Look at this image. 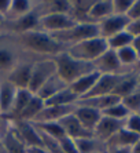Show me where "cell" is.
<instances>
[{
    "mask_svg": "<svg viewBox=\"0 0 140 153\" xmlns=\"http://www.w3.org/2000/svg\"><path fill=\"white\" fill-rule=\"evenodd\" d=\"M22 48L39 58H54L60 53L67 51L69 47L56 42L52 36L43 30H30L17 35Z\"/></svg>",
    "mask_w": 140,
    "mask_h": 153,
    "instance_id": "obj_1",
    "label": "cell"
},
{
    "mask_svg": "<svg viewBox=\"0 0 140 153\" xmlns=\"http://www.w3.org/2000/svg\"><path fill=\"white\" fill-rule=\"evenodd\" d=\"M56 65V73L62 79L67 85H70L73 82H76L81 76L88 75L95 71L92 62H85V61L77 59L71 57L67 51L60 53L52 58Z\"/></svg>",
    "mask_w": 140,
    "mask_h": 153,
    "instance_id": "obj_2",
    "label": "cell"
},
{
    "mask_svg": "<svg viewBox=\"0 0 140 153\" xmlns=\"http://www.w3.org/2000/svg\"><path fill=\"white\" fill-rule=\"evenodd\" d=\"M25 54L18 36L0 32V79H4Z\"/></svg>",
    "mask_w": 140,
    "mask_h": 153,
    "instance_id": "obj_3",
    "label": "cell"
},
{
    "mask_svg": "<svg viewBox=\"0 0 140 153\" xmlns=\"http://www.w3.org/2000/svg\"><path fill=\"white\" fill-rule=\"evenodd\" d=\"M51 36L60 44L70 47L80 42L99 36V26L95 22H77L71 28L62 30V32L51 33Z\"/></svg>",
    "mask_w": 140,
    "mask_h": 153,
    "instance_id": "obj_4",
    "label": "cell"
},
{
    "mask_svg": "<svg viewBox=\"0 0 140 153\" xmlns=\"http://www.w3.org/2000/svg\"><path fill=\"white\" fill-rule=\"evenodd\" d=\"M106 50H109L106 39H103L100 36H96V37H92V39L84 40V42L70 46L67 48V53L77 59L85 61V62H94Z\"/></svg>",
    "mask_w": 140,
    "mask_h": 153,
    "instance_id": "obj_5",
    "label": "cell"
},
{
    "mask_svg": "<svg viewBox=\"0 0 140 153\" xmlns=\"http://www.w3.org/2000/svg\"><path fill=\"white\" fill-rule=\"evenodd\" d=\"M37 59H40V58L28 53V51H25L22 58L18 61V64L11 69L10 73L4 79L8 80L11 84H14L17 88H28L32 69H33V65Z\"/></svg>",
    "mask_w": 140,
    "mask_h": 153,
    "instance_id": "obj_6",
    "label": "cell"
},
{
    "mask_svg": "<svg viewBox=\"0 0 140 153\" xmlns=\"http://www.w3.org/2000/svg\"><path fill=\"white\" fill-rule=\"evenodd\" d=\"M56 73V65L52 58H40L35 62L32 69L30 80H29L28 90L36 94L44 83L49 77H52Z\"/></svg>",
    "mask_w": 140,
    "mask_h": 153,
    "instance_id": "obj_7",
    "label": "cell"
},
{
    "mask_svg": "<svg viewBox=\"0 0 140 153\" xmlns=\"http://www.w3.org/2000/svg\"><path fill=\"white\" fill-rule=\"evenodd\" d=\"M76 24H77V21L70 14H47L40 17L39 30L51 35V33L66 30V29L74 26Z\"/></svg>",
    "mask_w": 140,
    "mask_h": 153,
    "instance_id": "obj_8",
    "label": "cell"
},
{
    "mask_svg": "<svg viewBox=\"0 0 140 153\" xmlns=\"http://www.w3.org/2000/svg\"><path fill=\"white\" fill-rule=\"evenodd\" d=\"M92 64H94L95 71L99 72L100 75H125V73H129V71H126L121 65L118 57H117V53L114 50H110V48L106 50Z\"/></svg>",
    "mask_w": 140,
    "mask_h": 153,
    "instance_id": "obj_9",
    "label": "cell"
},
{
    "mask_svg": "<svg viewBox=\"0 0 140 153\" xmlns=\"http://www.w3.org/2000/svg\"><path fill=\"white\" fill-rule=\"evenodd\" d=\"M11 128L26 148H35V146H41L43 148V142L39 131L36 130L35 126L32 124L30 121L11 120Z\"/></svg>",
    "mask_w": 140,
    "mask_h": 153,
    "instance_id": "obj_10",
    "label": "cell"
},
{
    "mask_svg": "<svg viewBox=\"0 0 140 153\" xmlns=\"http://www.w3.org/2000/svg\"><path fill=\"white\" fill-rule=\"evenodd\" d=\"M129 22L130 18L128 15H118V14L110 15V17L102 19L100 22H98L99 36L103 37V39H109V37L117 35V33L126 30Z\"/></svg>",
    "mask_w": 140,
    "mask_h": 153,
    "instance_id": "obj_11",
    "label": "cell"
},
{
    "mask_svg": "<svg viewBox=\"0 0 140 153\" xmlns=\"http://www.w3.org/2000/svg\"><path fill=\"white\" fill-rule=\"evenodd\" d=\"M122 127H124V121L114 120V119L102 114V119L99 120V123L96 124V127L94 130V137L106 143L113 135H116Z\"/></svg>",
    "mask_w": 140,
    "mask_h": 153,
    "instance_id": "obj_12",
    "label": "cell"
},
{
    "mask_svg": "<svg viewBox=\"0 0 140 153\" xmlns=\"http://www.w3.org/2000/svg\"><path fill=\"white\" fill-rule=\"evenodd\" d=\"M58 123H59V126L62 127L65 135L71 138V139H80V138L94 137V134H92L91 131H88L87 128L77 120V117H76L73 113L65 116V117L60 119Z\"/></svg>",
    "mask_w": 140,
    "mask_h": 153,
    "instance_id": "obj_13",
    "label": "cell"
},
{
    "mask_svg": "<svg viewBox=\"0 0 140 153\" xmlns=\"http://www.w3.org/2000/svg\"><path fill=\"white\" fill-rule=\"evenodd\" d=\"M124 75H100L91 88V91L83 98L88 97H100V95H113L117 83Z\"/></svg>",
    "mask_w": 140,
    "mask_h": 153,
    "instance_id": "obj_14",
    "label": "cell"
},
{
    "mask_svg": "<svg viewBox=\"0 0 140 153\" xmlns=\"http://www.w3.org/2000/svg\"><path fill=\"white\" fill-rule=\"evenodd\" d=\"M76 109V105L69 106H44L36 119L32 123H49V121H59L67 114H71Z\"/></svg>",
    "mask_w": 140,
    "mask_h": 153,
    "instance_id": "obj_15",
    "label": "cell"
},
{
    "mask_svg": "<svg viewBox=\"0 0 140 153\" xmlns=\"http://www.w3.org/2000/svg\"><path fill=\"white\" fill-rule=\"evenodd\" d=\"M73 114L77 117V120L80 121L81 124L87 128L88 131H91L94 134V130L96 127V124L99 123V120L102 119V112L92 109V108H87V106H80L76 105Z\"/></svg>",
    "mask_w": 140,
    "mask_h": 153,
    "instance_id": "obj_16",
    "label": "cell"
},
{
    "mask_svg": "<svg viewBox=\"0 0 140 153\" xmlns=\"http://www.w3.org/2000/svg\"><path fill=\"white\" fill-rule=\"evenodd\" d=\"M40 15L47 14H70L71 0H43L36 1Z\"/></svg>",
    "mask_w": 140,
    "mask_h": 153,
    "instance_id": "obj_17",
    "label": "cell"
},
{
    "mask_svg": "<svg viewBox=\"0 0 140 153\" xmlns=\"http://www.w3.org/2000/svg\"><path fill=\"white\" fill-rule=\"evenodd\" d=\"M17 87L6 79H0V114L7 117L17 94Z\"/></svg>",
    "mask_w": 140,
    "mask_h": 153,
    "instance_id": "obj_18",
    "label": "cell"
},
{
    "mask_svg": "<svg viewBox=\"0 0 140 153\" xmlns=\"http://www.w3.org/2000/svg\"><path fill=\"white\" fill-rule=\"evenodd\" d=\"M119 98H117L116 95H100V97H88V98H80L76 102V105L80 106H87L96 109L99 112L106 111L107 108H110L111 105L119 102Z\"/></svg>",
    "mask_w": 140,
    "mask_h": 153,
    "instance_id": "obj_19",
    "label": "cell"
},
{
    "mask_svg": "<svg viewBox=\"0 0 140 153\" xmlns=\"http://www.w3.org/2000/svg\"><path fill=\"white\" fill-rule=\"evenodd\" d=\"M66 87H69V85L58 76V73H55L52 77H49L48 80L40 87L39 91H37L35 95H37L40 100H43L46 102L47 100H49L51 97H54L55 94H58L59 91H62L63 88H66Z\"/></svg>",
    "mask_w": 140,
    "mask_h": 153,
    "instance_id": "obj_20",
    "label": "cell"
},
{
    "mask_svg": "<svg viewBox=\"0 0 140 153\" xmlns=\"http://www.w3.org/2000/svg\"><path fill=\"white\" fill-rule=\"evenodd\" d=\"M99 76H100V73L94 71V72H91V73H88V75L81 76V77L77 79L76 82H73L69 85V88L71 90V91L78 97V100H80V98L85 97L89 91H91V88L94 87V84L96 83Z\"/></svg>",
    "mask_w": 140,
    "mask_h": 153,
    "instance_id": "obj_21",
    "label": "cell"
},
{
    "mask_svg": "<svg viewBox=\"0 0 140 153\" xmlns=\"http://www.w3.org/2000/svg\"><path fill=\"white\" fill-rule=\"evenodd\" d=\"M113 14H114L113 0H95L91 10L88 13V19H89V22L98 24L102 19H105Z\"/></svg>",
    "mask_w": 140,
    "mask_h": 153,
    "instance_id": "obj_22",
    "label": "cell"
},
{
    "mask_svg": "<svg viewBox=\"0 0 140 153\" xmlns=\"http://www.w3.org/2000/svg\"><path fill=\"white\" fill-rule=\"evenodd\" d=\"M137 87H139V84H137L136 72H129V73H125L122 77L119 79V82L117 83L116 88L113 91V95H116L117 98L122 100L129 94H132Z\"/></svg>",
    "mask_w": 140,
    "mask_h": 153,
    "instance_id": "obj_23",
    "label": "cell"
},
{
    "mask_svg": "<svg viewBox=\"0 0 140 153\" xmlns=\"http://www.w3.org/2000/svg\"><path fill=\"white\" fill-rule=\"evenodd\" d=\"M33 95H35V94L32 93V91H29L28 88H18L17 94H15V98H14V101H13V105H11V111L7 117L10 119V120H15V119L24 112L25 108L28 106V103L30 102Z\"/></svg>",
    "mask_w": 140,
    "mask_h": 153,
    "instance_id": "obj_24",
    "label": "cell"
},
{
    "mask_svg": "<svg viewBox=\"0 0 140 153\" xmlns=\"http://www.w3.org/2000/svg\"><path fill=\"white\" fill-rule=\"evenodd\" d=\"M139 141H140L139 135L128 131L125 127H122L116 135H113L111 138L106 142V146H107V148H114V146H119V148H133Z\"/></svg>",
    "mask_w": 140,
    "mask_h": 153,
    "instance_id": "obj_25",
    "label": "cell"
},
{
    "mask_svg": "<svg viewBox=\"0 0 140 153\" xmlns=\"http://www.w3.org/2000/svg\"><path fill=\"white\" fill-rule=\"evenodd\" d=\"M35 3L36 1H32V0H11V6L8 14L6 15V21H15L28 15L35 8Z\"/></svg>",
    "mask_w": 140,
    "mask_h": 153,
    "instance_id": "obj_26",
    "label": "cell"
},
{
    "mask_svg": "<svg viewBox=\"0 0 140 153\" xmlns=\"http://www.w3.org/2000/svg\"><path fill=\"white\" fill-rule=\"evenodd\" d=\"M74 143L77 146L78 153H106L107 152L106 143L96 139L95 137L74 139Z\"/></svg>",
    "mask_w": 140,
    "mask_h": 153,
    "instance_id": "obj_27",
    "label": "cell"
},
{
    "mask_svg": "<svg viewBox=\"0 0 140 153\" xmlns=\"http://www.w3.org/2000/svg\"><path fill=\"white\" fill-rule=\"evenodd\" d=\"M78 97L69 87H66L54 97H51L49 100H47L44 103H46V106H69V105H76Z\"/></svg>",
    "mask_w": 140,
    "mask_h": 153,
    "instance_id": "obj_28",
    "label": "cell"
},
{
    "mask_svg": "<svg viewBox=\"0 0 140 153\" xmlns=\"http://www.w3.org/2000/svg\"><path fill=\"white\" fill-rule=\"evenodd\" d=\"M116 53H117V57H118L121 65H122L126 71H129V72L135 71V68H136V65L140 58H139V54L136 53V50L133 48V46L119 48Z\"/></svg>",
    "mask_w": 140,
    "mask_h": 153,
    "instance_id": "obj_29",
    "label": "cell"
},
{
    "mask_svg": "<svg viewBox=\"0 0 140 153\" xmlns=\"http://www.w3.org/2000/svg\"><path fill=\"white\" fill-rule=\"evenodd\" d=\"M46 103L44 101L40 100L37 95H33V98L30 100V102L28 103V106L24 109L19 116H18L15 120H25V121H33L36 119V116L40 113V112L44 109Z\"/></svg>",
    "mask_w": 140,
    "mask_h": 153,
    "instance_id": "obj_30",
    "label": "cell"
},
{
    "mask_svg": "<svg viewBox=\"0 0 140 153\" xmlns=\"http://www.w3.org/2000/svg\"><path fill=\"white\" fill-rule=\"evenodd\" d=\"M1 141H3V145L6 148V152L7 153H28V148L15 135V132L13 131L11 126L8 128L7 134L1 138Z\"/></svg>",
    "mask_w": 140,
    "mask_h": 153,
    "instance_id": "obj_31",
    "label": "cell"
},
{
    "mask_svg": "<svg viewBox=\"0 0 140 153\" xmlns=\"http://www.w3.org/2000/svg\"><path fill=\"white\" fill-rule=\"evenodd\" d=\"M133 37L128 30H122V32L117 33V35L111 36L109 39H106L107 42V46H109L110 50H119V48H124V47H128V46H132L133 43Z\"/></svg>",
    "mask_w": 140,
    "mask_h": 153,
    "instance_id": "obj_32",
    "label": "cell"
},
{
    "mask_svg": "<svg viewBox=\"0 0 140 153\" xmlns=\"http://www.w3.org/2000/svg\"><path fill=\"white\" fill-rule=\"evenodd\" d=\"M32 124L35 126V128L37 131L43 132V134H46V135H48V137H52V138L58 139V141H59L60 138H63V137H66L58 121H49V123H32Z\"/></svg>",
    "mask_w": 140,
    "mask_h": 153,
    "instance_id": "obj_33",
    "label": "cell"
},
{
    "mask_svg": "<svg viewBox=\"0 0 140 153\" xmlns=\"http://www.w3.org/2000/svg\"><path fill=\"white\" fill-rule=\"evenodd\" d=\"M102 114H103V116H107V117L114 119V120L125 121V119L128 117L130 113H129V111L124 106V103L119 101V102L111 105L110 108H107L106 111H103L102 112Z\"/></svg>",
    "mask_w": 140,
    "mask_h": 153,
    "instance_id": "obj_34",
    "label": "cell"
},
{
    "mask_svg": "<svg viewBox=\"0 0 140 153\" xmlns=\"http://www.w3.org/2000/svg\"><path fill=\"white\" fill-rule=\"evenodd\" d=\"M121 102L129 111V113H140V85L132 94L122 98Z\"/></svg>",
    "mask_w": 140,
    "mask_h": 153,
    "instance_id": "obj_35",
    "label": "cell"
},
{
    "mask_svg": "<svg viewBox=\"0 0 140 153\" xmlns=\"http://www.w3.org/2000/svg\"><path fill=\"white\" fill-rule=\"evenodd\" d=\"M124 127L140 137V113H130L124 121Z\"/></svg>",
    "mask_w": 140,
    "mask_h": 153,
    "instance_id": "obj_36",
    "label": "cell"
},
{
    "mask_svg": "<svg viewBox=\"0 0 140 153\" xmlns=\"http://www.w3.org/2000/svg\"><path fill=\"white\" fill-rule=\"evenodd\" d=\"M135 0H113V11L118 15H128Z\"/></svg>",
    "mask_w": 140,
    "mask_h": 153,
    "instance_id": "obj_37",
    "label": "cell"
},
{
    "mask_svg": "<svg viewBox=\"0 0 140 153\" xmlns=\"http://www.w3.org/2000/svg\"><path fill=\"white\" fill-rule=\"evenodd\" d=\"M59 145L63 153H78L77 146L74 143V139L69 138V137H63L59 139Z\"/></svg>",
    "mask_w": 140,
    "mask_h": 153,
    "instance_id": "obj_38",
    "label": "cell"
},
{
    "mask_svg": "<svg viewBox=\"0 0 140 153\" xmlns=\"http://www.w3.org/2000/svg\"><path fill=\"white\" fill-rule=\"evenodd\" d=\"M133 37H137L140 36V18L137 19H130L129 25H128V29H126Z\"/></svg>",
    "mask_w": 140,
    "mask_h": 153,
    "instance_id": "obj_39",
    "label": "cell"
},
{
    "mask_svg": "<svg viewBox=\"0 0 140 153\" xmlns=\"http://www.w3.org/2000/svg\"><path fill=\"white\" fill-rule=\"evenodd\" d=\"M128 17H129L130 19H137V18H140V0H135V1H133V6H132V8H130Z\"/></svg>",
    "mask_w": 140,
    "mask_h": 153,
    "instance_id": "obj_40",
    "label": "cell"
},
{
    "mask_svg": "<svg viewBox=\"0 0 140 153\" xmlns=\"http://www.w3.org/2000/svg\"><path fill=\"white\" fill-rule=\"evenodd\" d=\"M11 6V0H0V15H3L6 18V15L8 14Z\"/></svg>",
    "mask_w": 140,
    "mask_h": 153,
    "instance_id": "obj_41",
    "label": "cell"
},
{
    "mask_svg": "<svg viewBox=\"0 0 140 153\" xmlns=\"http://www.w3.org/2000/svg\"><path fill=\"white\" fill-rule=\"evenodd\" d=\"M106 153H132V148H119V146H114V148H107Z\"/></svg>",
    "mask_w": 140,
    "mask_h": 153,
    "instance_id": "obj_42",
    "label": "cell"
},
{
    "mask_svg": "<svg viewBox=\"0 0 140 153\" xmlns=\"http://www.w3.org/2000/svg\"><path fill=\"white\" fill-rule=\"evenodd\" d=\"M28 153H48L41 146H35V148H28Z\"/></svg>",
    "mask_w": 140,
    "mask_h": 153,
    "instance_id": "obj_43",
    "label": "cell"
},
{
    "mask_svg": "<svg viewBox=\"0 0 140 153\" xmlns=\"http://www.w3.org/2000/svg\"><path fill=\"white\" fill-rule=\"evenodd\" d=\"M132 46H133V48L136 50V53L139 54V58H140V36H137V37H135V39H133Z\"/></svg>",
    "mask_w": 140,
    "mask_h": 153,
    "instance_id": "obj_44",
    "label": "cell"
},
{
    "mask_svg": "<svg viewBox=\"0 0 140 153\" xmlns=\"http://www.w3.org/2000/svg\"><path fill=\"white\" fill-rule=\"evenodd\" d=\"M132 153H140V141L132 148Z\"/></svg>",
    "mask_w": 140,
    "mask_h": 153,
    "instance_id": "obj_45",
    "label": "cell"
},
{
    "mask_svg": "<svg viewBox=\"0 0 140 153\" xmlns=\"http://www.w3.org/2000/svg\"><path fill=\"white\" fill-rule=\"evenodd\" d=\"M4 21H6V18L3 15H0V32H3V26H4Z\"/></svg>",
    "mask_w": 140,
    "mask_h": 153,
    "instance_id": "obj_46",
    "label": "cell"
},
{
    "mask_svg": "<svg viewBox=\"0 0 140 153\" xmlns=\"http://www.w3.org/2000/svg\"><path fill=\"white\" fill-rule=\"evenodd\" d=\"M0 153H7V152H6V148H4V145H3L1 138H0Z\"/></svg>",
    "mask_w": 140,
    "mask_h": 153,
    "instance_id": "obj_47",
    "label": "cell"
},
{
    "mask_svg": "<svg viewBox=\"0 0 140 153\" xmlns=\"http://www.w3.org/2000/svg\"><path fill=\"white\" fill-rule=\"evenodd\" d=\"M136 79H137V84L140 85V71H136Z\"/></svg>",
    "mask_w": 140,
    "mask_h": 153,
    "instance_id": "obj_48",
    "label": "cell"
},
{
    "mask_svg": "<svg viewBox=\"0 0 140 153\" xmlns=\"http://www.w3.org/2000/svg\"><path fill=\"white\" fill-rule=\"evenodd\" d=\"M136 71H140V59H139V62H137L136 68H135V72H136Z\"/></svg>",
    "mask_w": 140,
    "mask_h": 153,
    "instance_id": "obj_49",
    "label": "cell"
}]
</instances>
